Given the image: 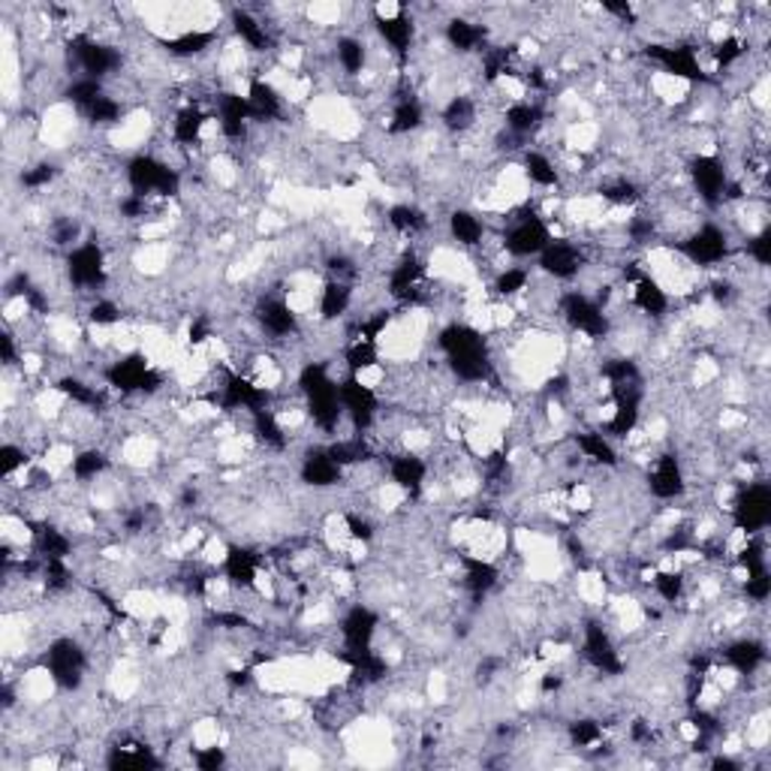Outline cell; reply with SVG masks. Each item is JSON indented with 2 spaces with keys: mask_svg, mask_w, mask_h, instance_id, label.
Wrapping results in <instances>:
<instances>
[{
  "mask_svg": "<svg viewBox=\"0 0 771 771\" xmlns=\"http://www.w3.org/2000/svg\"><path fill=\"white\" fill-rule=\"evenodd\" d=\"M124 182L130 193L148 199H175L184 187V175L157 151H140L124 163Z\"/></svg>",
  "mask_w": 771,
  "mask_h": 771,
  "instance_id": "cell-1",
  "label": "cell"
},
{
  "mask_svg": "<svg viewBox=\"0 0 771 771\" xmlns=\"http://www.w3.org/2000/svg\"><path fill=\"white\" fill-rule=\"evenodd\" d=\"M64 278L73 292H88L91 299L103 296V289L109 287V257L106 247L100 245L96 238H85L82 245H75L73 250L64 254Z\"/></svg>",
  "mask_w": 771,
  "mask_h": 771,
  "instance_id": "cell-2",
  "label": "cell"
},
{
  "mask_svg": "<svg viewBox=\"0 0 771 771\" xmlns=\"http://www.w3.org/2000/svg\"><path fill=\"white\" fill-rule=\"evenodd\" d=\"M88 664H91V657H88L85 645L79 642V639H73V636H58V639L49 642V648H45L43 654V666L49 681H52L54 687L66 690V693L82 690L88 675Z\"/></svg>",
  "mask_w": 771,
  "mask_h": 771,
  "instance_id": "cell-3",
  "label": "cell"
},
{
  "mask_svg": "<svg viewBox=\"0 0 771 771\" xmlns=\"http://www.w3.org/2000/svg\"><path fill=\"white\" fill-rule=\"evenodd\" d=\"M645 489L657 504H675L690 494V473L685 459L675 450L654 452V459L645 464Z\"/></svg>",
  "mask_w": 771,
  "mask_h": 771,
  "instance_id": "cell-4",
  "label": "cell"
},
{
  "mask_svg": "<svg viewBox=\"0 0 771 771\" xmlns=\"http://www.w3.org/2000/svg\"><path fill=\"white\" fill-rule=\"evenodd\" d=\"M578 657L582 664L594 669L597 675H621L627 669L621 657V648L611 636V627L603 618H585L578 627Z\"/></svg>",
  "mask_w": 771,
  "mask_h": 771,
  "instance_id": "cell-5",
  "label": "cell"
},
{
  "mask_svg": "<svg viewBox=\"0 0 771 771\" xmlns=\"http://www.w3.org/2000/svg\"><path fill=\"white\" fill-rule=\"evenodd\" d=\"M590 254L582 238L555 236L548 241V247L536 257V271L546 280H557V284H569V280L582 278V271H588Z\"/></svg>",
  "mask_w": 771,
  "mask_h": 771,
  "instance_id": "cell-6",
  "label": "cell"
},
{
  "mask_svg": "<svg viewBox=\"0 0 771 771\" xmlns=\"http://www.w3.org/2000/svg\"><path fill=\"white\" fill-rule=\"evenodd\" d=\"M729 525L744 534H765L771 522V485L765 480L739 482L729 504Z\"/></svg>",
  "mask_w": 771,
  "mask_h": 771,
  "instance_id": "cell-7",
  "label": "cell"
},
{
  "mask_svg": "<svg viewBox=\"0 0 771 771\" xmlns=\"http://www.w3.org/2000/svg\"><path fill=\"white\" fill-rule=\"evenodd\" d=\"M443 43L446 49L459 54V58H471V54H482L489 49V40H492V24L480 22V19H471V16H450L443 22Z\"/></svg>",
  "mask_w": 771,
  "mask_h": 771,
  "instance_id": "cell-8",
  "label": "cell"
},
{
  "mask_svg": "<svg viewBox=\"0 0 771 771\" xmlns=\"http://www.w3.org/2000/svg\"><path fill=\"white\" fill-rule=\"evenodd\" d=\"M347 476L341 464L326 452V443L322 446H308L301 452L299 459V482H305L308 489H313V494L332 492L338 489Z\"/></svg>",
  "mask_w": 771,
  "mask_h": 771,
  "instance_id": "cell-9",
  "label": "cell"
},
{
  "mask_svg": "<svg viewBox=\"0 0 771 771\" xmlns=\"http://www.w3.org/2000/svg\"><path fill=\"white\" fill-rule=\"evenodd\" d=\"M338 633H341V651H362V648H374L377 633H380V615L371 606L356 603L343 611L338 621Z\"/></svg>",
  "mask_w": 771,
  "mask_h": 771,
  "instance_id": "cell-10",
  "label": "cell"
},
{
  "mask_svg": "<svg viewBox=\"0 0 771 771\" xmlns=\"http://www.w3.org/2000/svg\"><path fill=\"white\" fill-rule=\"evenodd\" d=\"M446 236L459 250H467V254H476L485 238H489V220L482 215H476L473 208H452L450 217H446Z\"/></svg>",
  "mask_w": 771,
  "mask_h": 771,
  "instance_id": "cell-11",
  "label": "cell"
},
{
  "mask_svg": "<svg viewBox=\"0 0 771 771\" xmlns=\"http://www.w3.org/2000/svg\"><path fill=\"white\" fill-rule=\"evenodd\" d=\"M482 106L473 94H452L446 96V103L440 106V124L452 136H467L480 127Z\"/></svg>",
  "mask_w": 771,
  "mask_h": 771,
  "instance_id": "cell-12",
  "label": "cell"
},
{
  "mask_svg": "<svg viewBox=\"0 0 771 771\" xmlns=\"http://www.w3.org/2000/svg\"><path fill=\"white\" fill-rule=\"evenodd\" d=\"M518 172H522V178H525L531 187H536V191H557V187L564 184V175L557 169L555 157H552L548 151L534 148V145H527V148L522 151Z\"/></svg>",
  "mask_w": 771,
  "mask_h": 771,
  "instance_id": "cell-13",
  "label": "cell"
},
{
  "mask_svg": "<svg viewBox=\"0 0 771 771\" xmlns=\"http://www.w3.org/2000/svg\"><path fill=\"white\" fill-rule=\"evenodd\" d=\"M356 308V287L347 280H322L317 289V320L338 322Z\"/></svg>",
  "mask_w": 771,
  "mask_h": 771,
  "instance_id": "cell-14",
  "label": "cell"
},
{
  "mask_svg": "<svg viewBox=\"0 0 771 771\" xmlns=\"http://www.w3.org/2000/svg\"><path fill=\"white\" fill-rule=\"evenodd\" d=\"M112 471V459L103 446L96 443H88L82 450H75L70 455V476H73L79 485H91V482L103 480L106 473Z\"/></svg>",
  "mask_w": 771,
  "mask_h": 771,
  "instance_id": "cell-15",
  "label": "cell"
},
{
  "mask_svg": "<svg viewBox=\"0 0 771 771\" xmlns=\"http://www.w3.org/2000/svg\"><path fill=\"white\" fill-rule=\"evenodd\" d=\"M368 58H371V49L364 43L359 33H341L338 43H335V64L347 79H359L362 73H368Z\"/></svg>",
  "mask_w": 771,
  "mask_h": 771,
  "instance_id": "cell-16",
  "label": "cell"
},
{
  "mask_svg": "<svg viewBox=\"0 0 771 771\" xmlns=\"http://www.w3.org/2000/svg\"><path fill=\"white\" fill-rule=\"evenodd\" d=\"M534 287V271L525 266H504L492 278L494 299L497 301H518L525 299Z\"/></svg>",
  "mask_w": 771,
  "mask_h": 771,
  "instance_id": "cell-17",
  "label": "cell"
},
{
  "mask_svg": "<svg viewBox=\"0 0 771 771\" xmlns=\"http://www.w3.org/2000/svg\"><path fill=\"white\" fill-rule=\"evenodd\" d=\"M567 741L578 750H594L606 748V723L600 718H576L567 723Z\"/></svg>",
  "mask_w": 771,
  "mask_h": 771,
  "instance_id": "cell-18",
  "label": "cell"
},
{
  "mask_svg": "<svg viewBox=\"0 0 771 771\" xmlns=\"http://www.w3.org/2000/svg\"><path fill=\"white\" fill-rule=\"evenodd\" d=\"M88 322L94 326V329H119L121 322H124V308H121V301H115L112 296H96V299L88 301Z\"/></svg>",
  "mask_w": 771,
  "mask_h": 771,
  "instance_id": "cell-19",
  "label": "cell"
},
{
  "mask_svg": "<svg viewBox=\"0 0 771 771\" xmlns=\"http://www.w3.org/2000/svg\"><path fill=\"white\" fill-rule=\"evenodd\" d=\"M58 175H61V169H58L54 163L40 161V163H31V166H24V172L19 175V184H22L24 191L40 193V191H45L49 184H54V178H58Z\"/></svg>",
  "mask_w": 771,
  "mask_h": 771,
  "instance_id": "cell-20",
  "label": "cell"
}]
</instances>
